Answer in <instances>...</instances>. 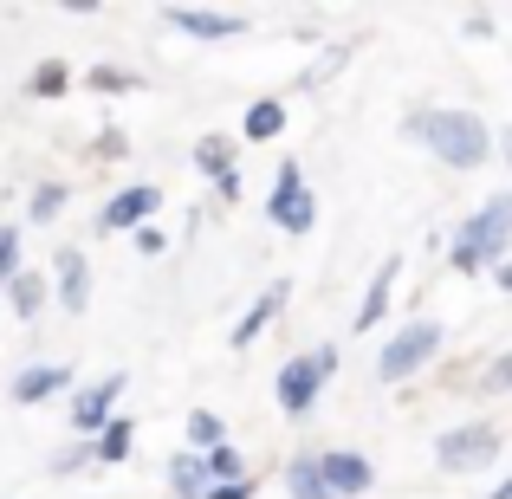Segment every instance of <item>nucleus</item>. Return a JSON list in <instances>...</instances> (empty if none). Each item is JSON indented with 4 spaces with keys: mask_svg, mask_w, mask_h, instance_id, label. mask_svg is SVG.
Here are the masks:
<instances>
[{
    "mask_svg": "<svg viewBox=\"0 0 512 499\" xmlns=\"http://www.w3.org/2000/svg\"><path fill=\"white\" fill-rule=\"evenodd\" d=\"M435 344H441V325H435V318H415V325H402L396 337H389V350L376 357V376H383V383H402L409 370H422V363L435 357Z\"/></svg>",
    "mask_w": 512,
    "mask_h": 499,
    "instance_id": "nucleus-3",
    "label": "nucleus"
},
{
    "mask_svg": "<svg viewBox=\"0 0 512 499\" xmlns=\"http://www.w3.org/2000/svg\"><path fill=\"white\" fill-rule=\"evenodd\" d=\"M279 130H286V111H279V104H253L247 111V137H279Z\"/></svg>",
    "mask_w": 512,
    "mask_h": 499,
    "instance_id": "nucleus-18",
    "label": "nucleus"
},
{
    "mask_svg": "<svg viewBox=\"0 0 512 499\" xmlns=\"http://www.w3.org/2000/svg\"><path fill=\"white\" fill-rule=\"evenodd\" d=\"M487 499H512V480H506V487H493V493H487Z\"/></svg>",
    "mask_w": 512,
    "mask_h": 499,
    "instance_id": "nucleus-29",
    "label": "nucleus"
},
{
    "mask_svg": "<svg viewBox=\"0 0 512 499\" xmlns=\"http://www.w3.org/2000/svg\"><path fill=\"white\" fill-rule=\"evenodd\" d=\"M273 305H279V292H266V299H260V305H253V312H247V318H240V325H234V350H247V344H253V337H260L266 325H273Z\"/></svg>",
    "mask_w": 512,
    "mask_h": 499,
    "instance_id": "nucleus-15",
    "label": "nucleus"
},
{
    "mask_svg": "<svg viewBox=\"0 0 512 499\" xmlns=\"http://www.w3.org/2000/svg\"><path fill=\"white\" fill-rule=\"evenodd\" d=\"M201 474H214L221 487H234V480H240V454H234V448L221 441V448H208V461H201Z\"/></svg>",
    "mask_w": 512,
    "mask_h": 499,
    "instance_id": "nucleus-17",
    "label": "nucleus"
},
{
    "mask_svg": "<svg viewBox=\"0 0 512 499\" xmlns=\"http://www.w3.org/2000/svg\"><path fill=\"white\" fill-rule=\"evenodd\" d=\"M156 214V188H124V195L104 208V227H143Z\"/></svg>",
    "mask_w": 512,
    "mask_h": 499,
    "instance_id": "nucleus-9",
    "label": "nucleus"
},
{
    "mask_svg": "<svg viewBox=\"0 0 512 499\" xmlns=\"http://www.w3.org/2000/svg\"><path fill=\"white\" fill-rule=\"evenodd\" d=\"M39 299H46V286H39L33 273L13 279V312H20V318H33V312H39Z\"/></svg>",
    "mask_w": 512,
    "mask_h": 499,
    "instance_id": "nucleus-19",
    "label": "nucleus"
},
{
    "mask_svg": "<svg viewBox=\"0 0 512 499\" xmlns=\"http://www.w3.org/2000/svg\"><path fill=\"white\" fill-rule=\"evenodd\" d=\"M85 253H59V299L65 305H72V312H78V305H85Z\"/></svg>",
    "mask_w": 512,
    "mask_h": 499,
    "instance_id": "nucleus-13",
    "label": "nucleus"
},
{
    "mask_svg": "<svg viewBox=\"0 0 512 499\" xmlns=\"http://www.w3.org/2000/svg\"><path fill=\"white\" fill-rule=\"evenodd\" d=\"M195 163H201V169H208V175H214V182H227V175H234V169H227V163H234V143H221V137H208V143H201V150H195Z\"/></svg>",
    "mask_w": 512,
    "mask_h": 499,
    "instance_id": "nucleus-16",
    "label": "nucleus"
},
{
    "mask_svg": "<svg viewBox=\"0 0 512 499\" xmlns=\"http://www.w3.org/2000/svg\"><path fill=\"white\" fill-rule=\"evenodd\" d=\"M493 454H500V435H493L487 422L448 428V435L435 441V461H441V467H480V461H493Z\"/></svg>",
    "mask_w": 512,
    "mask_h": 499,
    "instance_id": "nucleus-5",
    "label": "nucleus"
},
{
    "mask_svg": "<svg viewBox=\"0 0 512 499\" xmlns=\"http://www.w3.org/2000/svg\"><path fill=\"white\" fill-rule=\"evenodd\" d=\"M188 441H195V448H221V422H214L208 409H195L188 415Z\"/></svg>",
    "mask_w": 512,
    "mask_h": 499,
    "instance_id": "nucleus-21",
    "label": "nucleus"
},
{
    "mask_svg": "<svg viewBox=\"0 0 512 499\" xmlns=\"http://www.w3.org/2000/svg\"><path fill=\"white\" fill-rule=\"evenodd\" d=\"M318 474H325V493L331 499L370 487V461H363V454H325V461H318Z\"/></svg>",
    "mask_w": 512,
    "mask_h": 499,
    "instance_id": "nucleus-7",
    "label": "nucleus"
},
{
    "mask_svg": "<svg viewBox=\"0 0 512 499\" xmlns=\"http://www.w3.org/2000/svg\"><path fill=\"white\" fill-rule=\"evenodd\" d=\"M124 396V376H104L98 389H85V396H78V409H72V422L85 428V435H98L104 422H111V402Z\"/></svg>",
    "mask_w": 512,
    "mask_h": 499,
    "instance_id": "nucleus-8",
    "label": "nucleus"
},
{
    "mask_svg": "<svg viewBox=\"0 0 512 499\" xmlns=\"http://www.w3.org/2000/svg\"><path fill=\"white\" fill-rule=\"evenodd\" d=\"M175 26L182 33H195V39H227V33H240V13H195V7H175Z\"/></svg>",
    "mask_w": 512,
    "mask_h": 499,
    "instance_id": "nucleus-10",
    "label": "nucleus"
},
{
    "mask_svg": "<svg viewBox=\"0 0 512 499\" xmlns=\"http://www.w3.org/2000/svg\"><path fill=\"white\" fill-rule=\"evenodd\" d=\"M137 253H163V234H156V227H137Z\"/></svg>",
    "mask_w": 512,
    "mask_h": 499,
    "instance_id": "nucleus-27",
    "label": "nucleus"
},
{
    "mask_svg": "<svg viewBox=\"0 0 512 499\" xmlns=\"http://www.w3.org/2000/svg\"><path fill=\"white\" fill-rule=\"evenodd\" d=\"M273 221L286 227V234H305V227H312V195H305V182H299V163L279 169V188H273Z\"/></svg>",
    "mask_w": 512,
    "mask_h": 499,
    "instance_id": "nucleus-6",
    "label": "nucleus"
},
{
    "mask_svg": "<svg viewBox=\"0 0 512 499\" xmlns=\"http://www.w3.org/2000/svg\"><path fill=\"white\" fill-rule=\"evenodd\" d=\"M506 234H512V195L487 201L474 221H461V234H454V266H461V273L493 266V253H506Z\"/></svg>",
    "mask_w": 512,
    "mask_h": 499,
    "instance_id": "nucleus-2",
    "label": "nucleus"
},
{
    "mask_svg": "<svg viewBox=\"0 0 512 499\" xmlns=\"http://www.w3.org/2000/svg\"><path fill=\"white\" fill-rule=\"evenodd\" d=\"M59 208H65V188H52V182H46V188L33 195V221H52Z\"/></svg>",
    "mask_w": 512,
    "mask_h": 499,
    "instance_id": "nucleus-24",
    "label": "nucleus"
},
{
    "mask_svg": "<svg viewBox=\"0 0 512 499\" xmlns=\"http://www.w3.org/2000/svg\"><path fill=\"white\" fill-rule=\"evenodd\" d=\"M409 130L441 156V163H454V169H480L493 156L487 150V124H480L474 111H415Z\"/></svg>",
    "mask_w": 512,
    "mask_h": 499,
    "instance_id": "nucleus-1",
    "label": "nucleus"
},
{
    "mask_svg": "<svg viewBox=\"0 0 512 499\" xmlns=\"http://www.w3.org/2000/svg\"><path fill=\"white\" fill-rule=\"evenodd\" d=\"M506 163H512V130H506Z\"/></svg>",
    "mask_w": 512,
    "mask_h": 499,
    "instance_id": "nucleus-30",
    "label": "nucleus"
},
{
    "mask_svg": "<svg viewBox=\"0 0 512 499\" xmlns=\"http://www.w3.org/2000/svg\"><path fill=\"white\" fill-rule=\"evenodd\" d=\"M124 454H130V422H111L98 435V461H124Z\"/></svg>",
    "mask_w": 512,
    "mask_h": 499,
    "instance_id": "nucleus-20",
    "label": "nucleus"
},
{
    "mask_svg": "<svg viewBox=\"0 0 512 499\" xmlns=\"http://www.w3.org/2000/svg\"><path fill=\"white\" fill-rule=\"evenodd\" d=\"M286 487H292V499H331V493H325V474H318V461H292V467H286Z\"/></svg>",
    "mask_w": 512,
    "mask_h": 499,
    "instance_id": "nucleus-14",
    "label": "nucleus"
},
{
    "mask_svg": "<svg viewBox=\"0 0 512 499\" xmlns=\"http://www.w3.org/2000/svg\"><path fill=\"white\" fill-rule=\"evenodd\" d=\"M33 91H39V98H52V91H65V72H59V65H39V72H33Z\"/></svg>",
    "mask_w": 512,
    "mask_h": 499,
    "instance_id": "nucleus-25",
    "label": "nucleus"
},
{
    "mask_svg": "<svg viewBox=\"0 0 512 499\" xmlns=\"http://www.w3.org/2000/svg\"><path fill=\"white\" fill-rule=\"evenodd\" d=\"M253 487H247V480H234V487H208V499H247Z\"/></svg>",
    "mask_w": 512,
    "mask_h": 499,
    "instance_id": "nucleus-28",
    "label": "nucleus"
},
{
    "mask_svg": "<svg viewBox=\"0 0 512 499\" xmlns=\"http://www.w3.org/2000/svg\"><path fill=\"white\" fill-rule=\"evenodd\" d=\"M91 85H98V91H130L137 78H124V72H91Z\"/></svg>",
    "mask_w": 512,
    "mask_h": 499,
    "instance_id": "nucleus-26",
    "label": "nucleus"
},
{
    "mask_svg": "<svg viewBox=\"0 0 512 499\" xmlns=\"http://www.w3.org/2000/svg\"><path fill=\"white\" fill-rule=\"evenodd\" d=\"M13 253H20V240H13V227H0V286L20 279V260H13Z\"/></svg>",
    "mask_w": 512,
    "mask_h": 499,
    "instance_id": "nucleus-23",
    "label": "nucleus"
},
{
    "mask_svg": "<svg viewBox=\"0 0 512 499\" xmlns=\"http://www.w3.org/2000/svg\"><path fill=\"white\" fill-rule=\"evenodd\" d=\"M175 493L182 499H195V493H208V474H201L195 461H175Z\"/></svg>",
    "mask_w": 512,
    "mask_h": 499,
    "instance_id": "nucleus-22",
    "label": "nucleus"
},
{
    "mask_svg": "<svg viewBox=\"0 0 512 499\" xmlns=\"http://www.w3.org/2000/svg\"><path fill=\"white\" fill-rule=\"evenodd\" d=\"M331 363H338L331 350L286 363V370H279V409H286V415H305V409H312V396H318V383L331 376Z\"/></svg>",
    "mask_w": 512,
    "mask_h": 499,
    "instance_id": "nucleus-4",
    "label": "nucleus"
},
{
    "mask_svg": "<svg viewBox=\"0 0 512 499\" xmlns=\"http://www.w3.org/2000/svg\"><path fill=\"white\" fill-rule=\"evenodd\" d=\"M65 383H72V376H65L59 363H52V370H46V363H39V370H20V376H13V402H39V396H59Z\"/></svg>",
    "mask_w": 512,
    "mask_h": 499,
    "instance_id": "nucleus-11",
    "label": "nucleus"
},
{
    "mask_svg": "<svg viewBox=\"0 0 512 499\" xmlns=\"http://www.w3.org/2000/svg\"><path fill=\"white\" fill-rule=\"evenodd\" d=\"M389 286H396V260H389V266H383V273H376V279H370V299H363V305H357V331H370V325H376V318H383V312H389Z\"/></svg>",
    "mask_w": 512,
    "mask_h": 499,
    "instance_id": "nucleus-12",
    "label": "nucleus"
}]
</instances>
